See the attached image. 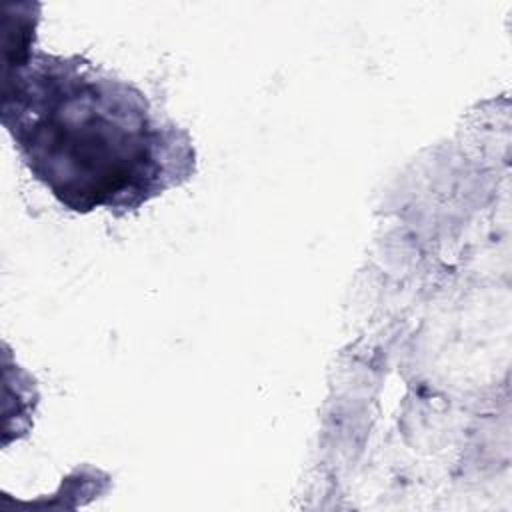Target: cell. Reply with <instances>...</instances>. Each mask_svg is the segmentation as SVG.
I'll return each mask as SVG.
<instances>
[{
    "label": "cell",
    "mask_w": 512,
    "mask_h": 512,
    "mask_svg": "<svg viewBox=\"0 0 512 512\" xmlns=\"http://www.w3.org/2000/svg\"><path fill=\"white\" fill-rule=\"evenodd\" d=\"M20 28L6 48L2 124L30 170L68 210L116 216L188 182L190 134L152 110L146 94L82 56L32 50Z\"/></svg>",
    "instance_id": "obj_1"
}]
</instances>
